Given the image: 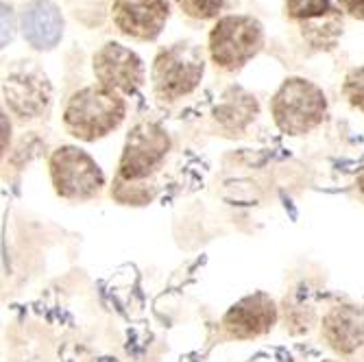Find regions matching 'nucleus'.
<instances>
[{"label":"nucleus","mask_w":364,"mask_h":362,"mask_svg":"<svg viewBox=\"0 0 364 362\" xmlns=\"http://www.w3.org/2000/svg\"><path fill=\"white\" fill-rule=\"evenodd\" d=\"M94 75L101 85L122 92L136 94L144 83V63L142 59L118 42H107L94 55Z\"/></svg>","instance_id":"8"},{"label":"nucleus","mask_w":364,"mask_h":362,"mask_svg":"<svg viewBox=\"0 0 364 362\" xmlns=\"http://www.w3.org/2000/svg\"><path fill=\"white\" fill-rule=\"evenodd\" d=\"M20 28L36 50H53L63 36V16L53 0H31L22 11Z\"/></svg>","instance_id":"12"},{"label":"nucleus","mask_w":364,"mask_h":362,"mask_svg":"<svg viewBox=\"0 0 364 362\" xmlns=\"http://www.w3.org/2000/svg\"><path fill=\"white\" fill-rule=\"evenodd\" d=\"M127 103L120 92L105 85H87L70 96L63 110V127L83 142H96L120 127Z\"/></svg>","instance_id":"1"},{"label":"nucleus","mask_w":364,"mask_h":362,"mask_svg":"<svg viewBox=\"0 0 364 362\" xmlns=\"http://www.w3.org/2000/svg\"><path fill=\"white\" fill-rule=\"evenodd\" d=\"M355 186H358V190H360V192L364 194V169H362V171L358 173V177H355Z\"/></svg>","instance_id":"19"},{"label":"nucleus","mask_w":364,"mask_h":362,"mask_svg":"<svg viewBox=\"0 0 364 362\" xmlns=\"http://www.w3.org/2000/svg\"><path fill=\"white\" fill-rule=\"evenodd\" d=\"M181 11L194 20H210L216 18L223 9V0H177Z\"/></svg>","instance_id":"16"},{"label":"nucleus","mask_w":364,"mask_h":362,"mask_svg":"<svg viewBox=\"0 0 364 362\" xmlns=\"http://www.w3.org/2000/svg\"><path fill=\"white\" fill-rule=\"evenodd\" d=\"M257 116V101L242 87H229L223 94V101L214 107V118L231 129L240 131Z\"/></svg>","instance_id":"13"},{"label":"nucleus","mask_w":364,"mask_h":362,"mask_svg":"<svg viewBox=\"0 0 364 362\" xmlns=\"http://www.w3.org/2000/svg\"><path fill=\"white\" fill-rule=\"evenodd\" d=\"M48 173L55 192L68 201H90L101 194L105 175L96 159L79 147L65 144L53 151Z\"/></svg>","instance_id":"4"},{"label":"nucleus","mask_w":364,"mask_h":362,"mask_svg":"<svg viewBox=\"0 0 364 362\" xmlns=\"http://www.w3.org/2000/svg\"><path fill=\"white\" fill-rule=\"evenodd\" d=\"M3 96L7 107L20 118H38L53 98L50 83L40 70H16L5 77Z\"/></svg>","instance_id":"10"},{"label":"nucleus","mask_w":364,"mask_h":362,"mask_svg":"<svg viewBox=\"0 0 364 362\" xmlns=\"http://www.w3.org/2000/svg\"><path fill=\"white\" fill-rule=\"evenodd\" d=\"M343 94L351 107L364 114V65L349 70L343 83Z\"/></svg>","instance_id":"15"},{"label":"nucleus","mask_w":364,"mask_h":362,"mask_svg":"<svg viewBox=\"0 0 364 362\" xmlns=\"http://www.w3.org/2000/svg\"><path fill=\"white\" fill-rule=\"evenodd\" d=\"M168 14V0H114L112 5V18L118 31L142 42L159 38Z\"/></svg>","instance_id":"9"},{"label":"nucleus","mask_w":364,"mask_h":362,"mask_svg":"<svg viewBox=\"0 0 364 362\" xmlns=\"http://www.w3.org/2000/svg\"><path fill=\"white\" fill-rule=\"evenodd\" d=\"M264 46V26L251 16H225L210 33V55L223 70L236 73Z\"/></svg>","instance_id":"5"},{"label":"nucleus","mask_w":364,"mask_h":362,"mask_svg":"<svg viewBox=\"0 0 364 362\" xmlns=\"http://www.w3.org/2000/svg\"><path fill=\"white\" fill-rule=\"evenodd\" d=\"M286 14L301 24H310L314 20H327L336 16L332 0H286Z\"/></svg>","instance_id":"14"},{"label":"nucleus","mask_w":364,"mask_h":362,"mask_svg":"<svg viewBox=\"0 0 364 362\" xmlns=\"http://www.w3.org/2000/svg\"><path fill=\"white\" fill-rule=\"evenodd\" d=\"M323 362H341V360H323Z\"/></svg>","instance_id":"20"},{"label":"nucleus","mask_w":364,"mask_h":362,"mask_svg":"<svg viewBox=\"0 0 364 362\" xmlns=\"http://www.w3.org/2000/svg\"><path fill=\"white\" fill-rule=\"evenodd\" d=\"M14 38V9L3 3V46H7Z\"/></svg>","instance_id":"17"},{"label":"nucleus","mask_w":364,"mask_h":362,"mask_svg":"<svg viewBox=\"0 0 364 362\" xmlns=\"http://www.w3.org/2000/svg\"><path fill=\"white\" fill-rule=\"evenodd\" d=\"M168 151L171 138L166 129L151 120L138 122L124 140V149L118 161V179L127 183L146 179L153 171H157Z\"/></svg>","instance_id":"6"},{"label":"nucleus","mask_w":364,"mask_h":362,"mask_svg":"<svg viewBox=\"0 0 364 362\" xmlns=\"http://www.w3.org/2000/svg\"><path fill=\"white\" fill-rule=\"evenodd\" d=\"M338 5L349 16H353L358 20H364V0H338Z\"/></svg>","instance_id":"18"},{"label":"nucleus","mask_w":364,"mask_h":362,"mask_svg":"<svg viewBox=\"0 0 364 362\" xmlns=\"http://www.w3.org/2000/svg\"><path fill=\"white\" fill-rule=\"evenodd\" d=\"M325 343L341 356H349L364 345V308L353 304L334 306L321 323Z\"/></svg>","instance_id":"11"},{"label":"nucleus","mask_w":364,"mask_h":362,"mask_svg":"<svg viewBox=\"0 0 364 362\" xmlns=\"http://www.w3.org/2000/svg\"><path fill=\"white\" fill-rule=\"evenodd\" d=\"M277 323V304L267 292L247 294L223 316V330L236 341H253L273 330Z\"/></svg>","instance_id":"7"},{"label":"nucleus","mask_w":364,"mask_h":362,"mask_svg":"<svg viewBox=\"0 0 364 362\" xmlns=\"http://www.w3.org/2000/svg\"><path fill=\"white\" fill-rule=\"evenodd\" d=\"M205 73L203 53L192 42H179L171 48L157 53L153 61V90L161 101H177V98L194 92Z\"/></svg>","instance_id":"3"},{"label":"nucleus","mask_w":364,"mask_h":362,"mask_svg":"<svg viewBox=\"0 0 364 362\" xmlns=\"http://www.w3.org/2000/svg\"><path fill=\"white\" fill-rule=\"evenodd\" d=\"M277 129L286 136H306L327 118L325 92L301 77L286 79L271 101Z\"/></svg>","instance_id":"2"}]
</instances>
